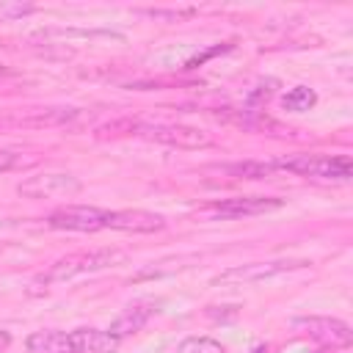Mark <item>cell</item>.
<instances>
[{"instance_id":"1","label":"cell","mask_w":353,"mask_h":353,"mask_svg":"<svg viewBox=\"0 0 353 353\" xmlns=\"http://www.w3.org/2000/svg\"><path fill=\"white\" fill-rule=\"evenodd\" d=\"M124 251H116V248H97V251H77V254H66L61 256L58 262H52L39 279L36 284H55V281H66V279H74V276H83V273H94V270H102L108 265H119L124 262Z\"/></svg>"},{"instance_id":"2","label":"cell","mask_w":353,"mask_h":353,"mask_svg":"<svg viewBox=\"0 0 353 353\" xmlns=\"http://www.w3.org/2000/svg\"><path fill=\"white\" fill-rule=\"evenodd\" d=\"M273 165L301 176H314V179L347 182L353 176V160L347 154H287L273 160Z\"/></svg>"},{"instance_id":"3","label":"cell","mask_w":353,"mask_h":353,"mask_svg":"<svg viewBox=\"0 0 353 353\" xmlns=\"http://www.w3.org/2000/svg\"><path fill=\"white\" fill-rule=\"evenodd\" d=\"M309 262L303 259H273V262H248V265H234L229 270H223L221 276L212 279L215 287H226V284H254V281H265L281 273H290L295 268H306Z\"/></svg>"},{"instance_id":"4","label":"cell","mask_w":353,"mask_h":353,"mask_svg":"<svg viewBox=\"0 0 353 353\" xmlns=\"http://www.w3.org/2000/svg\"><path fill=\"white\" fill-rule=\"evenodd\" d=\"M135 135H143L149 141L176 146V149H207V146H212L210 132H204L199 127H188V124H141Z\"/></svg>"},{"instance_id":"5","label":"cell","mask_w":353,"mask_h":353,"mask_svg":"<svg viewBox=\"0 0 353 353\" xmlns=\"http://www.w3.org/2000/svg\"><path fill=\"white\" fill-rule=\"evenodd\" d=\"M292 328L295 331H303L309 334L314 342L320 345H331V347H347L353 342V331L345 320H336V317H295L292 320Z\"/></svg>"},{"instance_id":"6","label":"cell","mask_w":353,"mask_h":353,"mask_svg":"<svg viewBox=\"0 0 353 353\" xmlns=\"http://www.w3.org/2000/svg\"><path fill=\"white\" fill-rule=\"evenodd\" d=\"M284 201L276 196H232L207 204L201 212L212 218H243V215H262L270 210H279Z\"/></svg>"},{"instance_id":"7","label":"cell","mask_w":353,"mask_h":353,"mask_svg":"<svg viewBox=\"0 0 353 353\" xmlns=\"http://www.w3.org/2000/svg\"><path fill=\"white\" fill-rule=\"evenodd\" d=\"M47 223L52 229H66V232H97L105 229V210L88 204H66L52 210L47 215Z\"/></svg>"},{"instance_id":"8","label":"cell","mask_w":353,"mask_h":353,"mask_svg":"<svg viewBox=\"0 0 353 353\" xmlns=\"http://www.w3.org/2000/svg\"><path fill=\"white\" fill-rule=\"evenodd\" d=\"M83 182L72 174H39L17 185V193L25 199H52V196H72L80 193Z\"/></svg>"},{"instance_id":"9","label":"cell","mask_w":353,"mask_h":353,"mask_svg":"<svg viewBox=\"0 0 353 353\" xmlns=\"http://www.w3.org/2000/svg\"><path fill=\"white\" fill-rule=\"evenodd\" d=\"M105 226L119 232H135V234H152L165 226V218L146 210H113L105 212Z\"/></svg>"},{"instance_id":"10","label":"cell","mask_w":353,"mask_h":353,"mask_svg":"<svg viewBox=\"0 0 353 353\" xmlns=\"http://www.w3.org/2000/svg\"><path fill=\"white\" fill-rule=\"evenodd\" d=\"M157 309H154V303H132V306H127L113 323H110V328H108V334L110 336H116V339H124V336H130V334H135V331H141L149 320H152V314H154Z\"/></svg>"},{"instance_id":"11","label":"cell","mask_w":353,"mask_h":353,"mask_svg":"<svg viewBox=\"0 0 353 353\" xmlns=\"http://www.w3.org/2000/svg\"><path fill=\"white\" fill-rule=\"evenodd\" d=\"M69 336H72L74 353H116L119 350V339L99 328H74L69 331Z\"/></svg>"},{"instance_id":"12","label":"cell","mask_w":353,"mask_h":353,"mask_svg":"<svg viewBox=\"0 0 353 353\" xmlns=\"http://www.w3.org/2000/svg\"><path fill=\"white\" fill-rule=\"evenodd\" d=\"M25 347H28V353H74L72 336L66 331H55V328L33 331L25 339Z\"/></svg>"},{"instance_id":"13","label":"cell","mask_w":353,"mask_h":353,"mask_svg":"<svg viewBox=\"0 0 353 353\" xmlns=\"http://www.w3.org/2000/svg\"><path fill=\"white\" fill-rule=\"evenodd\" d=\"M77 116H80V108H47V110H39L33 116L17 119V124H22V127H55V124H69Z\"/></svg>"},{"instance_id":"14","label":"cell","mask_w":353,"mask_h":353,"mask_svg":"<svg viewBox=\"0 0 353 353\" xmlns=\"http://www.w3.org/2000/svg\"><path fill=\"white\" fill-rule=\"evenodd\" d=\"M33 41L39 39H116V41H124L121 33H113V30H80V28H44L39 33L30 36Z\"/></svg>"},{"instance_id":"15","label":"cell","mask_w":353,"mask_h":353,"mask_svg":"<svg viewBox=\"0 0 353 353\" xmlns=\"http://www.w3.org/2000/svg\"><path fill=\"white\" fill-rule=\"evenodd\" d=\"M223 171L234 179H265V176H273L279 168L273 163H259V160H245V163H232V165H223Z\"/></svg>"},{"instance_id":"16","label":"cell","mask_w":353,"mask_h":353,"mask_svg":"<svg viewBox=\"0 0 353 353\" xmlns=\"http://www.w3.org/2000/svg\"><path fill=\"white\" fill-rule=\"evenodd\" d=\"M314 105H317V94H314V88H309V85H295V88H290V91L281 97V108H284V110H292V113L312 110Z\"/></svg>"},{"instance_id":"17","label":"cell","mask_w":353,"mask_h":353,"mask_svg":"<svg viewBox=\"0 0 353 353\" xmlns=\"http://www.w3.org/2000/svg\"><path fill=\"white\" fill-rule=\"evenodd\" d=\"M135 14L149 17L154 22H188L199 14V8H193V6H185V8H138Z\"/></svg>"},{"instance_id":"18","label":"cell","mask_w":353,"mask_h":353,"mask_svg":"<svg viewBox=\"0 0 353 353\" xmlns=\"http://www.w3.org/2000/svg\"><path fill=\"white\" fill-rule=\"evenodd\" d=\"M39 160H41V157L28 154V152H11V149H0V174L36 168V165H39Z\"/></svg>"},{"instance_id":"19","label":"cell","mask_w":353,"mask_h":353,"mask_svg":"<svg viewBox=\"0 0 353 353\" xmlns=\"http://www.w3.org/2000/svg\"><path fill=\"white\" fill-rule=\"evenodd\" d=\"M36 11V3L28 0H0V22H14Z\"/></svg>"},{"instance_id":"20","label":"cell","mask_w":353,"mask_h":353,"mask_svg":"<svg viewBox=\"0 0 353 353\" xmlns=\"http://www.w3.org/2000/svg\"><path fill=\"white\" fill-rule=\"evenodd\" d=\"M176 353H226V350H223L221 342H215L210 336H190V339H185L179 345Z\"/></svg>"},{"instance_id":"21","label":"cell","mask_w":353,"mask_h":353,"mask_svg":"<svg viewBox=\"0 0 353 353\" xmlns=\"http://www.w3.org/2000/svg\"><path fill=\"white\" fill-rule=\"evenodd\" d=\"M232 47H234L232 41H223V44H212V47H207L204 52H196L193 58H188L182 69H185V72H190V69H196V66H201L204 61H210V58H215V55H223V52H229Z\"/></svg>"},{"instance_id":"22","label":"cell","mask_w":353,"mask_h":353,"mask_svg":"<svg viewBox=\"0 0 353 353\" xmlns=\"http://www.w3.org/2000/svg\"><path fill=\"white\" fill-rule=\"evenodd\" d=\"M276 85H279V80H262L251 94H248V102L251 105H256V102H262V99H268L273 91H276Z\"/></svg>"},{"instance_id":"23","label":"cell","mask_w":353,"mask_h":353,"mask_svg":"<svg viewBox=\"0 0 353 353\" xmlns=\"http://www.w3.org/2000/svg\"><path fill=\"white\" fill-rule=\"evenodd\" d=\"M11 345V334L8 331H0V350H6Z\"/></svg>"},{"instance_id":"24","label":"cell","mask_w":353,"mask_h":353,"mask_svg":"<svg viewBox=\"0 0 353 353\" xmlns=\"http://www.w3.org/2000/svg\"><path fill=\"white\" fill-rule=\"evenodd\" d=\"M8 74H14V69H8V66L0 63V77H8Z\"/></svg>"},{"instance_id":"25","label":"cell","mask_w":353,"mask_h":353,"mask_svg":"<svg viewBox=\"0 0 353 353\" xmlns=\"http://www.w3.org/2000/svg\"><path fill=\"white\" fill-rule=\"evenodd\" d=\"M251 353H268V345H256Z\"/></svg>"}]
</instances>
